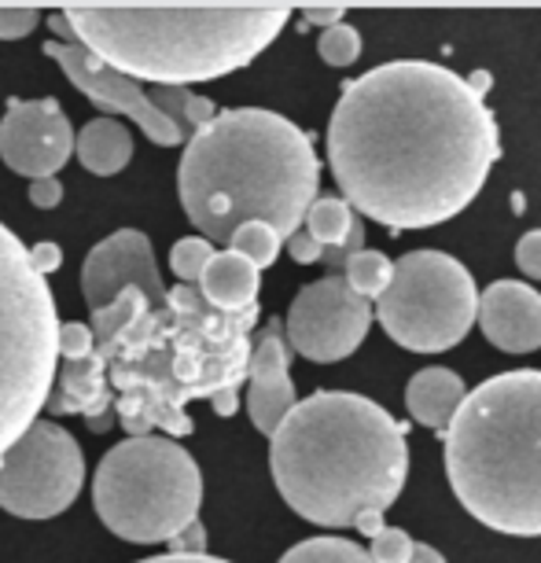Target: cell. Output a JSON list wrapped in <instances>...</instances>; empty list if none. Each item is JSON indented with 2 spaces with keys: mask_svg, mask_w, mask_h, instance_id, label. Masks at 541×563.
I'll list each match as a JSON object with an SVG mask.
<instances>
[{
  "mask_svg": "<svg viewBox=\"0 0 541 563\" xmlns=\"http://www.w3.org/2000/svg\"><path fill=\"white\" fill-rule=\"evenodd\" d=\"M501 136L483 92L439 63H384L346 81L328 163L357 214L390 232L434 229L479 199Z\"/></svg>",
  "mask_w": 541,
  "mask_h": 563,
  "instance_id": "cell-1",
  "label": "cell"
},
{
  "mask_svg": "<svg viewBox=\"0 0 541 563\" xmlns=\"http://www.w3.org/2000/svg\"><path fill=\"white\" fill-rule=\"evenodd\" d=\"M254 321L258 306L221 313L210 310L199 288L177 284L163 310L141 313L85 361H67L48 409L85 412L92 428L108 431L111 384L122 395L114 409L133 439L152 428L188 434L192 420L185 417V406L192 398H207L218 417H232L240 409L236 387L251 365L247 332Z\"/></svg>",
  "mask_w": 541,
  "mask_h": 563,
  "instance_id": "cell-2",
  "label": "cell"
},
{
  "mask_svg": "<svg viewBox=\"0 0 541 563\" xmlns=\"http://www.w3.org/2000/svg\"><path fill=\"white\" fill-rule=\"evenodd\" d=\"M321 188L310 133L265 108L218 111L185 144L177 196L210 243H232L247 221H265L280 240L295 236Z\"/></svg>",
  "mask_w": 541,
  "mask_h": 563,
  "instance_id": "cell-3",
  "label": "cell"
},
{
  "mask_svg": "<svg viewBox=\"0 0 541 563\" xmlns=\"http://www.w3.org/2000/svg\"><path fill=\"white\" fill-rule=\"evenodd\" d=\"M269 472L306 523L354 527L398 501L409 475L406 423L373 398L317 390L269 439Z\"/></svg>",
  "mask_w": 541,
  "mask_h": 563,
  "instance_id": "cell-4",
  "label": "cell"
},
{
  "mask_svg": "<svg viewBox=\"0 0 541 563\" xmlns=\"http://www.w3.org/2000/svg\"><path fill=\"white\" fill-rule=\"evenodd\" d=\"M59 15L125 78L188 89L258 59L288 26L291 4H67Z\"/></svg>",
  "mask_w": 541,
  "mask_h": 563,
  "instance_id": "cell-5",
  "label": "cell"
},
{
  "mask_svg": "<svg viewBox=\"0 0 541 563\" xmlns=\"http://www.w3.org/2000/svg\"><path fill=\"white\" fill-rule=\"evenodd\" d=\"M445 475L483 527L541 538V372H497L442 434Z\"/></svg>",
  "mask_w": 541,
  "mask_h": 563,
  "instance_id": "cell-6",
  "label": "cell"
},
{
  "mask_svg": "<svg viewBox=\"0 0 541 563\" xmlns=\"http://www.w3.org/2000/svg\"><path fill=\"white\" fill-rule=\"evenodd\" d=\"M59 365V317L30 247L0 225V456L48 409Z\"/></svg>",
  "mask_w": 541,
  "mask_h": 563,
  "instance_id": "cell-7",
  "label": "cell"
},
{
  "mask_svg": "<svg viewBox=\"0 0 541 563\" xmlns=\"http://www.w3.org/2000/svg\"><path fill=\"white\" fill-rule=\"evenodd\" d=\"M203 475L192 453L163 434H136L103 453L92 508L114 538L158 545L199 519Z\"/></svg>",
  "mask_w": 541,
  "mask_h": 563,
  "instance_id": "cell-8",
  "label": "cell"
},
{
  "mask_svg": "<svg viewBox=\"0 0 541 563\" xmlns=\"http://www.w3.org/2000/svg\"><path fill=\"white\" fill-rule=\"evenodd\" d=\"M376 321L401 350L442 354L479 321V291L457 258L409 251L395 262V280L376 299Z\"/></svg>",
  "mask_w": 541,
  "mask_h": 563,
  "instance_id": "cell-9",
  "label": "cell"
},
{
  "mask_svg": "<svg viewBox=\"0 0 541 563\" xmlns=\"http://www.w3.org/2000/svg\"><path fill=\"white\" fill-rule=\"evenodd\" d=\"M45 56L63 67V74L97 103L108 119L125 114L144 130V136L158 147L188 144L192 136L218 119L214 100L196 97L188 89H144L136 78H125L122 70L108 67L97 52H89L81 41H45Z\"/></svg>",
  "mask_w": 541,
  "mask_h": 563,
  "instance_id": "cell-10",
  "label": "cell"
},
{
  "mask_svg": "<svg viewBox=\"0 0 541 563\" xmlns=\"http://www.w3.org/2000/svg\"><path fill=\"white\" fill-rule=\"evenodd\" d=\"M85 483L78 439L59 423L37 420L0 456V508L19 519H52L67 512Z\"/></svg>",
  "mask_w": 541,
  "mask_h": 563,
  "instance_id": "cell-11",
  "label": "cell"
},
{
  "mask_svg": "<svg viewBox=\"0 0 541 563\" xmlns=\"http://www.w3.org/2000/svg\"><path fill=\"white\" fill-rule=\"evenodd\" d=\"M373 321L376 310L350 288L346 276H321L291 299L284 335H288V346L299 357L332 365V361L350 357L365 343Z\"/></svg>",
  "mask_w": 541,
  "mask_h": 563,
  "instance_id": "cell-12",
  "label": "cell"
},
{
  "mask_svg": "<svg viewBox=\"0 0 541 563\" xmlns=\"http://www.w3.org/2000/svg\"><path fill=\"white\" fill-rule=\"evenodd\" d=\"M74 125L56 97L45 100H8L0 119V158L8 169L30 180L56 177L74 155Z\"/></svg>",
  "mask_w": 541,
  "mask_h": 563,
  "instance_id": "cell-13",
  "label": "cell"
},
{
  "mask_svg": "<svg viewBox=\"0 0 541 563\" xmlns=\"http://www.w3.org/2000/svg\"><path fill=\"white\" fill-rule=\"evenodd\" d=\"M125 288H141L152 310H163L169 302V288L155 265V247L141 229H119L97 243L81 265V295L92 313L108 310Z\"/></svg>",
  "mask_w": 541,
  "mask_h": 563,
  "instance_id": "cell-14",
  "label": "cell"
},
{
  "mask_svg": "<svg viewBox=\"0 0 541 563\" xmlns=\"http://www.w3.org/2000/svg\"><path fill=\"white\" fill-rule=\"evenodd\" d=\"M288 335L284 324L273 321L262 328V335L251 346V365H247V417L262 434H277V428L291 417V409L299 406L295 384L288 376Z\"/></svg>",
  "mask_w": 541,
  "mask_h": 563,
  "instance_id": "cell-15",
  "label": "cell"
},
{
  "mask_svg": "<svg viewBox=\"0 0 541 563\" xmlns=\"http://www.w3.org/2000/svg\"><path fill=\"white\" fill-rule=\"evenodd\" d=\"M479 328L505 354H530L541 346V291L523 280H494L479 295Z\"/></svg>",
  "mask_w": 541,
  "mask_h": 563,
  "instance_id": "cell-16",
  "label": "cell"
},
{
  "mask_svg": "<svg viewBox=\"0 0 541 563\" xmlns=\"http://www.w3.org/2000/svg\"><path fill=\"white\" fill-rule=\"evenodd\" d=\"M464 398H468V387H464V379L453 368H423L406 387L409 417L442 434L457 420Z\"/></svg>",
  "mask_w": 541,
  "mask_h": 563,
  "instance_id": "cell-17",
  "label": "cell"
},
{
  "mask_svg": "<svg viewBox=\"0 0 541 563\" xmlns=\"http://www.w3.org/2000/svg\"><path fill=\"white\" fill-rule=\"evenodd\" d=\"M199 295L210 310L221 313H243L258 306V269L240 258L236 251H218L214 262L207 265L203 280H199Z\"/></svg>",
  "mask_w": 541,
  "mask_h": 563,
  "instance_id": "cell-18",
  "label": "cell"
},
{
  "mask_svg": "<svg viewBox=\"0 0 541 563\" xmlns=\"http://www.w3.org/2000/svg\"><path fill=\"white\" fill-rule=\"evenodd\" d=\"M78 152L81 166L97 177H114L119 169L130 166L133 158V136L119 119H92L85 130L78 133Z\"/></svg>",
  "mask_w": 541,
  "mask_h": 563,
  "instance_id": "cell-19",
  "label": "cell"
},
{
  "mask_svg": "<svg viewBox=\"0 0 541 563\" xmlns=\"http://www.w3.org/2000/svg\"><path fill=\"white\" fill-rule=\"evenodd\" d=\"M357 221H361V214L343 196H317L313 207L306 210L302 229L328 251V247H343V243L354 236Z\"/></svg>",
  "mask_w": 541,
  "mask_h": 563,
  "instance_id": "cell-20",
  "label": "cell"
},
{
  "mask_svg": "<svg viewBox=\"0 0 541 563\" xmlns=\"http://www.w3.org/2000/svg\"><path fill=\"white\" fill-rule=\"evenodd\" d=\"M343 276L361 299H379V295L390 288V280H395V262H390L384 251L365 247L346 262Z\"/></svg>",
  "mask_w": 541,
  "mask_h": 563,
  "instance_id": "cell-21",
  "label": "cell"
},
{
  "mask_svg": "<svg viewBox=\"0 0 541 563\" xmlns=\"http://www.w3.org/2000/svg\"><path fill=\"white\" fill-rule=\"evenodd\" d=\"M280 563H373V556L346 538H306L284 552Z\"/></svg>",
  "mask_w": 541,
  "mask_h": 563,
  "instance_id": "cell-22",
  "label": "cell"
},
{
  "mask_svg": "<svg viewBox=\"0 0 541 563\" xmlns=\"http://www.w3.org/2000/svg\"><path fill=\"white\" fill-rule=\"evenodd\" d=\"M280 247H284V240L277 236V229L265 225V221H247L229 243V251H236L240 258H247L258 273L269 269V265L280 258Z\"/></svg>",
  "mask_w": 541,
  "mask_h": 563,
  "instance_id": "cell-23",
  "label": "cell"
},
{
  "mask_svg": "<svg viewBox=\"0 0 541 563\" xmlns=\"http://www.w3.org/2000/svg\"><path fill=\"white\" fill-rule=\"evenodd\" d=\"M147 310H152V306H147L144 291L141 288H125L119 299L108 306V310L92 313V335H97V346L111 343V339L119 335L125 324H133L136 317L147 313Z\"/></svg>",
  "mask_w": 541,
  "mask_h": 563,
  "instance_id": "cell-24",
  "label": "cell"
},
{
  "mask_svg": "<svg viewBox=\"0 0 541 563\" xmlns=\"http://www.w3.org/2000/svg\"><path fill=\"white\" fill-rule=\"evenodd\" d=\"M214 243L203 240V236H185L174 243V251H169V269L180 284H192L199 288V280H203L207 265L214 262Z\"/></svg>",
  "mask_w": 541,
  "mask_h": 563,
  "instance_id": "cell-25",
  "label": "cell"
},
{
  "mask_svg": "<svg viewBox=\"0 0 541 563\" xmlns=\"http://www.w3.org/2000/svg\"><path fill=\"white\" fill-rule=\"evenodd\" d=\"M317 52L328 67H350L361 56V34L350 23H339L332 30H324L321 41H317Z\"/></svg>",
  "mask_w": 541,
  "mask_h": 563,
  "instance_id": "cell-26",
  "label": "cell"
},
{
  "mask_svg": "<svg viewBox=\"0 0 541 563\" xmlns=\"http://www.w3.org/2000/svg\"><path fill=\"white\" fill-rule=\"evenodd\" d=\"M412 549H417V541H412L406 530L384 527L373 538V549H368V556H373V563H409Z\"/></svg>",
  "mask_w": 541,
  "mask_h": 563,
  "instance_id": "cell-27",
  "label": "cell"
},
{
  "mask_svg": "<svg viewBox=\"0 0 541 563\" xmlns=\"http://www.w3.org/2000/svg\"><path fill=\"white\" fill-rule=\"evenodd\" d=\"M41 26V12L30 4H0V41H19Z\"/></svg>",
  "mask_w": 541,
  "mask_h": 563,
  "instance_id": "cell-28",
  "label": "cell"
},
{
  "mask_svg": "<svg viewBox=\"0 0 541 563\" xmlns=\"http://www.w3.org/2000/svg\"><path fill=\"white\" fill-rule=\"evenodd\" d=\"M97 350V335H92V324L85 321H67L59 324V357L67 361H85Z\"/></svg>",
  "mask_w": 541,
  "mask_h": 563,
  "instance_id": "cell-29",
  "label": "cell"
},
{
  "mask_svg": "<svg viewBox=\"0 0 541 563\" xmlns=\"http://www.w3.org/2000/svg\"><path fill=\"white\" fill-rule=\"evenodd\" d=\"M166 549H169V556H207V527L196 519V523H188L177 538H169Z\"/></svg>",
  "mask_w": 541,
  "mask_h": 563,
  "instance_id": "cell-30",
  "label": "cell"
},
{
  "mask_svg": "<svg viewBox=\"0 0 541 563\" xmlns=\"http://www.w3.org/2000/svg\"><path fill=\"white\" fill-rule=\"evenodd\" d=\"M516 265L530 280H541V229L527 232V236L516 243Z\"/></svg>",
  "mask_w": 541,
  "mask_h": 563,
  "instance_id": "cell-31",
  "label": "cell"
},
{
  "mask_svg": "<svg viewBox=\"0 0 541 563\" xmlns=\"http://www.w3.org/2000/svg\"><path fill=\"white\" fill-rule=\"evenodd\" d=\"M284 243H288V254H291V258L299 262V265H317V262L324 258V247H321V243H317L306 229H299L295 236H288Z\"/></svg>",
  "mask_w": 541,
  "mask_h": 563,
  "instance_id": "cell-32",
  "label": "cell"
},
{
  "mask_svg": "<svg viewBox=\"0 0 541 563\" xmlns=\"http://www.w3.org/2000/svg\"><path fill=\"white\" fill-rule=\"evenodd\" d=\"M63 199V185L59 177H41V180H30V203H34L37 210H52L59 207Z\"/></svg>",
  "mask_w": 541,
  "mask_h": 563,
  "instance_id": "cell-33",
  "label": "cell"
},
{
  "mask_svg": "<svg viewBox=\"0 0 541 563\" xmlns=\"http://www.w3.org/2000/svg\"><path fill=\"white\" fill-rule=\"evenodd\" d=\"M30 262H34V269L41 276H48V273H56L59 265H63V251H59V243H34L30 247Z\"/></svg>",
  "mask_w": 541,
  "mask_h": 563,
  "instance_id": "cell-34",
  "label": "cell"
},
{
  "mask_svg": "<svg viewBox=\"0 0 541 563\" xmlns=\"http://www.w3.org/2000/svg\"><path fill=\"white\" fill-rule=\"evenodd\" d=\"M343 12H346L343 4H306V8H302V19H306V23H313V26L332 30V26H339V19H343Z\"/></svg>",
  "mask_w": 541,
  "mask_h": 563,
  "instance_id": "cell-35",
  "label": "cell"
},
{
  "mask_svg": "<svg viewBox=\"0 0 541 563\" xmlns=\"http://www.w3.org/2000/svg\"><path fill=\"white\" fill-rule=\"evenodd\" d=\"M136 563H229V560H218V556H152V560H136Z\"/></svg>",
  "mask_w": 541,
  "mask_h": 563,
  "instance_id": "cell-36",
  "label": "cell"
},
{
  "mask_svg": "<svg viewBox=\"0 0 541 563\" xmlns=\"http://www.w3.org/2000/svg\"><path fill=\"white\" fill-rule=\"evenodd\" d=\"M409 563H445V556L434 545H417V549H412V560Z\"/></svg>",
  "mask_w": 541,
  "mask_h": 563,
  "instance_id": "cell-37",
  "label": "cell"
}]
</instances>
